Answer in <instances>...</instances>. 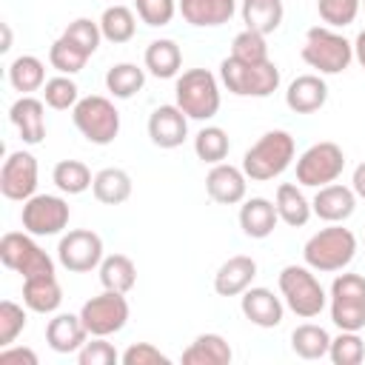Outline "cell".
I'll list each match as a JSON object with an SVG mask.
<instances>
[{
    "label": "cell",
    "instance_id": "cell-37",
    "mask_svg": "<svg viewBox=\"0 0 365 365\" xmlns=\"http://www.w3.org/2000/svg\"><path fill=\"white\" fill-rule=\"evenodd\" d=\"M228 148H231V140H228L225 128H220V125H205L194 137V154L208 165L222 163L228 157Z\"/></svg>",
    "mask_w": 365,
    "mask_h": 365
},
{
    "label": "cell",
    "instance_id": "cell-17",
    "mask_svg": "<svg viewBox=\"0 0 365 365\" xmlns=\"http://www.w3.org/2000/svg\"><path fill=\"white\" fill-rule=\"evenodd\" d=\"M205 191L214 202L220 205H237L245 200L248 191V177L242 168L231 165V163H217L211 165V171L205 174Z\"/></svg>",
    "mask_w": 365,
    "mask_h": 365
},
{
    "label": "cell",
    "instance_id": "cell-51",
    "mask_svg": "<svg viewBox=\"0 0 365 365\" xmlns=\"http://www.w3.org/2000/svg\"><path fill=\"white\" fill-rule=\"evenodd\" d=\"M0 29H3V43H0V51L6 54V51L11 48V29H9V23H3Z\"/></svg>",
    "mask_w": 365,
    "mask_h": 365
},
{
    "label": "cell",
    "instance_id": "cell-47",
    "mask_svg": "<svg viewBox=\"0 0 365 365\" xmlns=\"http://www.w3.org/2000/svg\"><path fill=\"white\" fill-rule=\"evenodd\" d=\"M123 365H171V359L151 342H134L120 354Z\"/></svg>",
    "mask_w": 365,
    "mask_h": 365
},
{
    "label": "cell",
    "instance_id": "cell-33",
    "mask_svg": "<svg viewBox=\"0 0 365 365\" xmlns=\"http://www.w3.org/2000/svg\"><path fill=\"white\" fill-rule=\"evenodd\" d=\"M328 348H331V334L322 325L302 322L291 331V351L302 359H322L328 356Z\"/></svg>",
    "mask_w": 365,
    "mask_h": 365
},
{
    "label": "cell",
    "instance_id": "cell-10",
    "mask_svg": "<svg viewBox=\"0 0 365 365\" xmlns=\"http://www.w3.org/2000/svg\"><path fill=\"white\" fill-rule=\"evenodd\" d=\"M0 262L9 271H17L23 279L37 274H54V259L37 245L29 231H9L0 240Z\"/></svg>",
    "mask_w": 365,
    "mask_h": 365
},
{
    "label": "cell",
    "instance_id": "cell-30",
    "mask_svg": "<svg viewBox=\"0 0 365 365\" xmlns=\"http://www.w3.org/2000/svg\"><path fill=\"white\" fill-rule=\"evenodd\" d=\"M91 194L103 205H123L131 197V177L123 168H103L94 174Z\"/></svg>",
    "mask_w": 365,
    "mask_h": 365
},
{
    "label": "cell",
    "instance_id": "cell-12",
    "mask_svg": "<svg viewBox=\"0 0 365 365\" xmlns=\"http://www.w3.org/2000/svg\"><path fill=\"white\" fill-rule=\"evenodd\" d=\"M71 208L60 194H34L20 208L23 231L34 237H54L68 225Z\"/></svg>",
    "mask_w": 365,
    "mask_h": 365
},
{
    "label": "cell",
    "instance_id": "cell-40",
    "mask_svg": "<svg viewBox=\"0 0 365 365\" xmlns=\"http://www.w3.org/2000/svg\"><path fill=\"white\" fill-rule=\"evenodd\" d=\"M328 356L334 365H359L365 359V342L359 331H339V336H331Z\"/></svg>",
    "mask_w": 365,
    "mask_h": 365
},
{
    "label": "cell",
    "instance_id": "cell-36",
    "mask_svg": "<svg viewBox=\"0 0 365 365\" xmlns=\"http://www.w3.org/2000/svg\"><path fill=\"white\" fill-rule=\"evenodd\" d=\"M51 182L57 185L60 194L74 197V194L88 191L91 182H94V177H91V171H88L86 163H80V160H60L54 165V171H51Z\"/></svg>",
    "mask_w": 365,
    "mask_h": 365
},
{
    "label": "cell",
    "instance_id": "cell-22",
    "mask_svg": "<svg viewBox=\"0 0 365 365\" xmlns=\"http://www.w3.org/2000/svg\"><path fill=\"white\" fill-rule=\"evenodd\" d=\"M254 277H257V259L254 257H245V254L228 257L214 274V291L220 297H240L245 288H251Z\"/></svg>",
    "mask_w": 365,
    "mask_h": 365
},
{
    "label": "cell",
    "instance_id": "cell-50",
    "mask_svg": "<svg viewBox=\"0 0 365 365\" xmlns=\"http://www.w3.org/2000/svg\"><path fill=\"white\" fill-rule=\"evenodd\" d=\"M354 60L365 68V29L356 34V40H354Z\"/></svg>",
    "mask_w": 365,
    "mask_h": 365
},
{
    "label": "cell",
    "instance_id": "cell-49",
    "mask_svg": "<svg viewBox=\"0 0 365 365\" xmlns=\"http://www.w3.org/2000/svg\"><path fill=\"white\" fill-rule=\"evenodd\" d=\"M351 188H354V194H356L359 200H365V163H359V165L354 168V174H351Z\"/></svg>",
    "mask_w": 365,
    "mask_h": 365
},
{
    "label": "cell",
    "instance_id": "cell-46",
    "mask_svg": "<svg viewBox=\"0 0 365 365\" xmlns=\"http://www.w3.org/2000/svg\"><path fill=\"white\" fill-rule=\"evenodd\" d=\"M117 359H120V354L111 342H106V336H91V342L86 339V345L77 351L80 365H114Z\"/></svg>",
    "mask_w": 365,
    "mask_h": 365
},
{
    "label": "cell",
    "instance_id": "cell-34",
    "mask_svg": "<svg viewBox=\"0 0 365 365\" xmlns=\"http://www.w3.org/2000/svg\"><path fill=\"white\" fill-rule=\"evenodd\" d=\"M97 23H100L103 40H108V43H114V46L128 43V40L134 37V31H137V17H134V11H131L128 6H120V3L108 6V9L100 14Z\"/></svg>",
    "mask_w": 365,
    "mask_h": 365
},
{
    "label": "cell",
    "instance_id": "cell-31",
    "mask_svg": "<svg viewBox=\"0 0 365 365\" xmlns=\"http://www.w3.org/2000/svg\"><path fill=\"white\" fill-rule=\"evenodd\" d=\"M100 285L108 291H120L128 294L137 285V265L131 262V257L125 254H108L100 262Z\"/></svg>",
    "mask_w": 365,
    "mask_h": 365
},
{
    "label": "cell",
    "instance_id": "cell-42",
    "mask_svg": "<svg viewBox=\"0 0 365 365\" xmlns=\"http://www.w3.org/2000/svg\"><path fill=\"white\" fill-rule=\"evenodd\" d=\"M362 9V0H317V11L319 20L331 29H345L356 20Z\"/></svg>",
    "mask_w": 365,
    "mask_h": 365
},
{
    "label": "cell",
    "instance_id": "cell-19",
    "mask_svg": "<svg viewBox=\"0 0 365 365\" xmlns=\"http://www.w3.org/2000/svg\"><path fill=\"white\" fill-rule=\"evenodd\" d=\"M311 208L325 222H345L356 211V194H354L351 185L328 182V185L317 188V194L311 200Z\"/></svg>",
    "mask_w": 365,
    "mask_h": 365
},
{
    "label": "cell",
    "instance_id": "cell-16",
    "mask_svg": "<svg viewBox=\"0 0 365 365\" xmlns=\"http://www.w3.org/2000/svg\"><path fill=\"white\" fill-rule=\"evenodd\" d=\"M240 308H242V317L257 328H277L285 314L282 297H277L271 288H262V285L245 288L240 294Z\"/></svg>",
    "mask_w": 365,
    "mask_h": 365
},
{
    "label": "cell",
    "instance_id": "cell-35",
    "mask_svg": "<svg viewBox=\"0 0 365 365\" xmlns=\"http://www.w3.org/2000/svg\"><path fill=\"white\" fill-rule=\"evenodd\" d=\"M143 86H145V68H140L137 63H117L106 71V88L117 100L134 97L137 91H143Z\"/></svg>",
    "mask_w": 365,
    "mask_h": 365
},
{
    "label": "cell",
    "instance_id": "cell-38",
    "mask_svg": "<svg viewBox=\"0 0 365 365\" xmlns=\"http://www.w3.org/2000/svg\"><path fill=\"white\" fill-rule=\"evenodd\" d=\"M77 100H80V88L71 80V74H57V77L46 80V86H43V103L48 108L68 111V108L77 106Z\"/></svg>",
    "mask_w": 365,
    "mask_h": 365
},
{
    "label": "cell",
    "instance_id": "cell-48",
    "mask_svg": "<svg viewBox=\"0 0 365 365\" xmlns=\"http://www.w3.org/2000/svg\"><path fill=\"white\" fill-rule=\"evenodd\" d=\"M0 365H37V354L26 345H6L0 348Z\"/></svg>",
    "mask_w": 365,
    "mask_h": 365
},
{
    "label": "cell",
    "instance_id": "cell-43",
    "mask_svg": "<svg viewBox=\"0 0 365 365\" xmlns=\"http://www.w3.org/2000/svg\"><path fill=\"white\" fill-rule=\"evenodd\" d=\"M63 37H66L68 43H74L77 48H83V51L91 57V54L97 51L100 40H103V31H100V23H94L91 17H77V20H71V23L66 26Z\"/></svg>",
    "mask_w": 365,
    "mask_h": 365
},
{
    "label": "cell",
    "instance_id": "cell-9",
    "mask_svg": "<svg viewBox=\"0 0 365 365\" xmlns=\"http://www.w3.org/2000/svg\"><path fill=\"white\" fill-rule=\"evenodd\" d=\"M342 168H345V151L336 143L322 140V143L308 145L299 154V160H297V182L302 188H322L328 182H336L342 177Z\"/></svg>",
    "mask_w": 365,
    "mask_h": 365
},
{
    "label": "cell",
    "instance_id": "cell-5",
    "mask_svg": "<svg viewBox=\"0 0 365 365\" xmlns=\"http://www.w3.org/2000/svg\"><path fill=\"white\" fill-rule=\"evenodd\" d=\"M174 103L188 120H211L220 111V83L208 68H188L174 83Z\"/></svg>",
    "mask_w": 365,
    "mask_h": 365
},
{
    "label": "cell",
    "instance_id": "cell-18",
    "mask_svg": "<svg viewBox=\"0 0 365 365\" xmlns=\"http://www.w3.org/2000/svg\"><path fill=\"white\" fill-rule=\"evenodd\" d=\"M9 120L17 128L23 143H29V145L43 143V137H46V103L43 100H37L31 94H20L9 108Z\"/></svg>",
    "mask_w": 365,
    "mask_h": 365
},
{
    "label": "cell",
    "instance_id": "cell-39",
    "mask_svg": "<svg viewBox=\"0 0 365 365\" xmlns=\"http://www.w3.org/2000/svg\"><path fill=\"white\" fill-rule=\"evenodd\" d=\"M48 63H51V68H57L60 74H77V71L86 68L88 54H86L83 48H77L74 43H68V40L60 34V37L51 43V48H48Z\"/></svg>",
    "mask_w": 365,
    "mask_h": 365
},
{
    "label": "cell",
    "instance_id": "cell-8",
    "mask_svg": "<svg viewBox=\"0 0 365 365\" xmlns=\"http://www.w3.org/2000/svg\"><path fill=\"white\" fill-rule=\"evenodd\" d=\"M331 322L339 331L365 328V277L362 274H336L328 291Z\"/></svg>",
    "mask_w": 365,
    "mask_h": 365
},
{
    "label": "cell",
    "instance_id": "cell-27",
    "mask_svg": "<svg viewBox=\"0 0 365 365\" xmlns=\"http://www.w3.org/2000/svg\"><path fill=\"white\" fill-rule=\"evenodd\" d=\"M234 356L231 345L220 334H200L182 351V365H228Z\"/></svg>",
    "mask_w": 365,
    "mask_h": 365
},
{
    "label": "cell",
    "instance_id": "cell-28",
    "mask_svg": "<svg viewBox=\"0 0 365 365\" xmlns=\"http://www.w3.org/2000/svg\"><path fill=\"white\" fill-rule=\"evenodd\" d=\"M180 66H182V51L174 40L160 37V40L148 43V48H145V71L148 74H154L157 80H171L180 74Z\"/></svg>",
    "mask_w": 365,
    "mask_h": 365
},
{
    "label": "cell",
    "instance_id": "cell-7",
    "mask_svg": "<svg viewBox=\"0 0 365 365\" xmlns=\"http://www.w3.org/2000/svg\"><path fill=\"white\" fill-rule=\"evenodd\" d=\"M71 120L91 145H108L120 134V111L103 94L80 97L77 106L71 108Z\"/></svg>",
    "mask_w": 365,
    "mask_h": 365
},
{
    "label": "cell",
    "instance_id": "cell-29",
    "mask_svg": "<svg viewBox=\"0 0 365 365\" xmlns=\"http://www.w3.org/2000/svg\"><path fill=\"white\" fill-rule=\"evenodd\" d=\"M240 14H242L245 29L259 31V34H271L282 26L285 6H282V0H242Z\"/></svg>",
    "mask_w": 365,
    "mask_h": 365
},
{
    "label": "cell",
    "instance_id": "cell-14",
    "mask_svg": "<svg viewBox=\"0 0 365 365\" xmlns=\"http://www.w3.org/2000/svg\"><path fill=\"white\" fill-rule=\"evenodd\" d=\"M37 157L31 151H11L0 168V191L6 200L26 202L37 194Z\"/></svg>",
    "mask_w": 365,
    "mask_h": 365
},
{
    "label": "cell",
    "instance_id": "cell-21",
    "mask_svg": "<svg viewBox=\"0 0 365 365\" xmlns=\"http://www.w3.org/2000/svg\"><path fill=\"white\" fill-rule=\"evenodd\" d=\"M88 336L80 314H54L46 325V342L54 354H77Z\"/></svg>",
    "mask_w": 365,
    "mask_h": 365
},
{
    "label": "cell",
    "instance_id": "cell-6",
    "mask_svg": "<svg viewBox=\"0 0 365 365\" xmlns=\"http://www.w3.org/2000/svg\"><path fill=\"white\" fill-rule=\"evenodd\" d=\"M302 60L319 74H342L354 60V43L331 26H314L302 43Z\"/></svg>",
    "mask_w": 365,
    "mask_h": 365
},
{
    "label": "cell",
    "instance_id": "cell-52",
    "mask_svg": "<svg viewBox=\"0 0 365 365\" xmlns=\"http://www.w3.org/2000/svg\"><path fill=\"white\" fill-rule=\"evenodd\" d=\"M362 9H365V0H362Z\"/></svg>",
    "mask_w": 365,
    "mask_h": 365
},
{
    "label": "cell",
    "instance_id": "cell-32",
    "mask_svg": "<svg viewBox=\"0 0 365 365\" xmlns=\"http://www.w3.org/2000/svg\"><path fill=\"white\" fill-rule=\"evenodd\" d=\"M9 83L14 91L20 94H31V91H40L46 86V66L40 57L34 54H20L11 60L9 66Z\"/></svg>",
    "mask_w": 365,
    "mask_h": 365
},
{
    "label": "cell",
    "instance_id": "cell-45",
    "mask_svg": "<svg viewBox=\"0 0 365 365\" xmlns=\"http://www.w3.org/2000/svg\"><path fill=\"white\" fill-rule=\"evenodd\" d=\"M134 9H137V17L151 29L168 26L180 11L177 0H134Z\"/></svg>",
    "mask_w": 365,
    "mask_h": 365
},
{
    "label": "cell",
    "instance_id": "cell-20",
    "mask_svg": "<svg viewBox=\"0 0 365 365\" xmlns=\"http://www.w3.org/2000/svg\"><path fill=\"white\" fill-rule=\"evenodd\" d=\"M328 103V86L322 74H299L285 88V106L294 114H314Z\"/></svg>",
    "mask_w": 365,
    "mask_h": 365
},
{
    "label": "cell",
    "instance_id": "cell-25",
    "mask_svg": "<svg viewBox=\"0 0 365 365\" xmlns=\"http://www.w3.org/2000/svg\"><path fill=\"white\" fill-rule=\"evenodd\" d=\"M63 302V288L54 274H37L23 279V305L34 314H54Z\"/></svg>",
    "mask_w": 365,
    "mask_h": 365
},
{
    "label": "cell",
    "instance_id": "cell-1",
    "mask_svg": "<svg viewBox=\"0 0 365 365\" xmlns=\"http://www.w3.org/2000/svg\"><path fill=\"white\" fill-rule=\"evenodd\" d=\"M354 257H356V237L342 222H328V228H319L302 245L305 265L319 274L345 271L354 262Z\"/></svg>",
    "mask_w": 365,
    "mask_h": 365
},
{
    "label": "cell",
    "instance_id": "cell-11",
    "mask_svg": "<svg viewBox=\"0 0 365 365\" xmlns=\"http://www.w3.org/2000/svg\"><path fill=\"white\" fill-rule=\"evenodd\" d=\"M128 314H131V308H128L125 294L108 291V288H103V294L86 299L83 308H80V319H83V325L91 336L120 334L128 322Z\"/></svg>",
    "mask_w": 365,
    "mask_h": 365
},
{
    "label": "cell",
    "instance_id": "cell-4",
    "mask_svg": "<svg viewBox=\"0 0 365 365\" xmlns=\"http://www.w3.org/2000/svg\"><path fill=\"white\" fill-rule=\"evenodd\" d=\"M220 80L237 97H271L279 88V68L274 60L242 63L228 54L220 63Z\"/></svg>",
    "mask_w": 365,
    "mask_h": 365
},
{
    "label": "cell",
    "instance_id": "cell-3",
    "mask_svg": "<svg viewBox=\"0 0 365 365\" xmlns=\"http://www.w3.org/2000/svg\"><path fill=\"white\" fill-rule=\"evenodd\" d=\"M279 297L282 302L299 317V319H314L322 314V308L328 305V294L319 285L314 268L308 265H285L279 271Z\"/></svg>",
    "mask_w": 365,
    "mask_h": 365
},
{
    "label": "cell",
    "instance_id": "cell-41",
    "mask_svg": "<svg viewBox=\"0 0 365 365\" xmlns=\"http://www.w3.org/2000/svg\"><path fill=\"white\" fill-rule=\"evenodd\" d=\"M231 57H237V60H242V63H265V60H271V57H268L265 34L251 31V29H242V31L231 40Z\"/></svg>",
    "mask_w": 365,
    "mask_h": 365
},
{
    "label": "cell",
    "instance_id": "cell-23",
    "mask_svg": "<svg viewBox=\"0 0 365 365\" xmlns=\"http://www.w3.org/2000/svg\"><path fill=\"white\" fill-rule=\"evenodd\" d=\"M177 6H180L182 20L194 29L225 26L237 11V0H180Z\"/></svg>",
    "mask_w": 365,
    "mask_h": 365
},
{
    "label": "cell",
    "instance_id": "cell-2",
    "mask_svg": "<svg viewBox=\"0 0 365 365\" xmlns=\"http://www.w3.org/2000/svg\"><path fill=\"white\" fill-rule=\"evenodd\" d=\"M294 154H297L294 137L282 128H271L242 154V171L254 182H268L282 171H288Z\"/></svg>",
    "mask_w": 365,
    "mask_h": 365
},
{
    "label": "cell",
    "instance_id": "cell-13",
    "mask_svg": "<svg viewBox=\"0 0 365 365\" xmlns=\"http://www.w3.org/2000/svg\"><path fill=\"white\" fill-rule=\"evenodd\" d=\"M103 240L91 228H74L57 242V262L71 274H88L103 262Z\"/></svg>",
    "mask_w": 365,
    "mask_h": 365
},
{
    "label": "cell",
    "instance_id": "cell-26",
    "mask_svg": "<svg viewBox=\"0 0 365 365\" xmlns=\"http://www.w3.org/2000/svg\"><path fill=\"white\" fill-rule=\"evenodd\" d=\"M274 205H277L279 220L285 225H291V228H302L311 220V214H314L311 200L302 194V185H297V182H279Z\"/></svg>",
    "mask_w": 365,
    "mask_h": 365
},
{
    "label": "cell",
    "instance_id": "cell-24",
    "mask_svg": "<svg viewBox=\"0 0 365 365\" xmlns=\"http://www.w3.org/2000/svg\"><path fill=\"white\" fill-rule=\"evenodd\" d=\"M279 222V214H277V205L265 197H251V200H242L240 205V228L245 237L251 240H265L274 234Z\"/></svg>",
    "mask_w": 365,
    "mask_h": 365
},
{
    "label": "cell",
    "instance_id": "cell-15",
    "mask_svg": "<svg viewBox=\"0 0 365 365\" xmlns=\"http://www.w3.org/2000/svg\"><path fill=\"white\" fill-rule=\"evenodd\" d=\"M148 137L157 148H177L188 137V117L177 103L157 106L148 117Z\"/></svg>",
    "mask_w": 365,
    "mask_h": 365
},
{
    "label": "cell",
    "instance_id": "cell-44",
    "mask_svg": "<svg viewBox=\"0 0 365 365\" xmlns=\"http://www.w3.org/2000/svg\"><path fill=\"white\" fill-rule=\"evenodd\" d=\"M26 311L23 305H17L14 299H3L0 302V348L14 345V339L23 334L26 328Z\"/></svg>",
    "mask_w": 365,
    "mask_h": 365
}]
</instances>
